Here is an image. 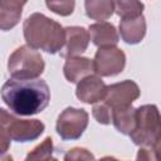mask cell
I'll use <instances>...</instances> for the list:
<instances>
[{"instance_id":"obj_1","label":"cell","mask_w":161,"mask_h":161,"mask_svg":"<svg viewBox=\"0 0 161 161\" xmlns=\"http://www.w3.org/2000/svg\"><path fill=\"white\" fill-rule=\"evenodd\" d=\"M3 102L19 116H33L44 111L50 101V89L43 79H8L1 89Z\"/></svg>"},{"instance_id":"obj_2","label":"cell","mask_w":161,"mask_h":161,"mask_svg":"<svg viewBox=\"0 0 161 161\" xmlns=\"http://www.w3.org/2000/svg\"><path fill=\"white\" fill-rule=\"evenodd\" d=\"M23 33L29 47L50 54L58 53L65 40L64 28L42 13H33L24 20Z\"/></svg>"},{"instance_id":"obj_3","label":"cell","mask_w":161,"mask_h":161,"mask_svg":"<svg viewBox=\"0 0 161 161\" xmlns=\"http://www.w3.org/2000/svg\"><path fill=\"white\" fill-rule=\"evenodd\" d=\"M137 146H155L161 141V117L156 104L136 108V126L128 135Z\"/></svg>"},{"instance_id":"obj_4","label":"cell","mask_w":161,"mask_h":161,"mask_svg":"<svg viewBox=\"0 0 161 161\" xmlns=\"http://www.w3.org/2000/svg\"><path fill=\"white\" fill-rule=\"evenodd\" d=\"M44 68L43 57L29 45L16 48L8 60V72L15 79H35L42 75Z\"/></svg>"},{"instance_id":"obj_5","label":"cell","mask_w":161,"mask_h":161,"mask_svg":"<svg viewBox=\"0 0 161 161\" xmlns=\"http://www.w3.org/2000/svg\"><path fill=\"white\" fill-rule=\"evenodd\" d=\"M0 128L16 142H30L39 138L45 126L39 119H20L9 111L0 108Z\"/></svg>"},{"instance_id":"obj_6","label":"cell","mask_w":161,"mask_h":161,"mask_svg":"<svg viewBox=\"0 0 161 161\" xmlns=\"http://www.w3.org/2000/svg\"><path fill=\"white\" fill-rule=\"evenodd\" d=\"M88 113L83 108L67 107L57 119L55 131L62 140H78L88 126Z\"/></svg>"},{"instance_id":"obj_7","label":"cell","mask_w":161,"mask_h":161,"mask_svg":"<svg viewBox=\"0 0 161 161\" xmlns=\"http://www.w3.org/2000/svg\"><path fill=\"white\" fill-rule=\"evenodd\" d=\"M126 65V54L114 47H101L93 59V72L99 77H113L119 74Z\"/></svg>"},{"instance_id":"obj_8","label":"cell","mask_w":161,"mask_h":161,"mask_svg":"<svg viewBox=\"0 0 161 161\" xmlns=\"http://www.w3.org/2000/svg\"><path fill=\"white\" fill-rule=\"evenodd\" d=\"M141 91L136 82L131 79H126L111 86H107L106 93L102 101L109 104L112 108L123 104H132L136 99H138Z\"/></svg>"},{"instance_id":"obj_9","label":"cell","mask_w":161,"mask_h":161,"mask_svg":"<svg viewBox=\"0 0 161 161\" xmlns=\"http://www.w3.org/2000/svg\"><path fill=\"white\" fill-rule=\"evenodd\" d=\"M65 40L59 50L60 57H75L84 53L89 44V33L83 26H67L64 28Z\"/></svg>"},{"instance_id":"obj_10","label":"cell","mask_w":161,"mask_h":161,"mask_svg":"<svg viewBox=\"0 0 161 161\" xmlns=\"http://www.w3.org/2000/svg\"><path fill=\"white\" fill-rule=\"evenodd\" d=\"M107 86L99 75H86L77 83L75 96L80 102L93 104L103 99Z\"/></svg>"},{"instance_id":"obj_11","label":"cell","mask_w":161,"mask_h":161,"mask_svg":"<svg viewBox=\"0 0 161 161\" xmlns=\"http://www.w3.org/2000/svg\"><path fill=\"white\" fill-rule=\"evenodd\" d=\"M119 34L125 43L138 44L146 35V19L143 15L119 20Z\"/></svg>"},{"instance_id":"obj_12","label":"cell","mask_w":161,"mask_h":161,"mask_svg":"<svg viewBox=\"0 0 161 161\" xmlns=\"http://www.w3.org/2000/svg\"><path fill=\"white\" fill-rule=\"evenodd\" d=\"M88 33H89V40H92V43L98 48L114 47L119 42V36L116 26L107 21H98L96 24L89 25Z\"/></svg>"},{"instance_id":"obj_13","label":"cell","mask_w":161,"mask_h":161,"mask_svg":"<svg viewBox=\"0 0 161 161\" xmlns=\"http://www.w3.org/2000/svg\"><path fill=\"white\" fill-rule=\"evenodd\" d=\"M63 73L69 83H78L82 78L93 73V59L79 55L68 57L63 67Z\"/></svg>"},{"instance_id":"obj_14","label":"cell","mask_w":161,"mask_h":161,"mask_svg":"<svg viewBox=\"0 0 161 161\" xmlns=\"http://www.w3.org/2000/svg\"><path fill=\"white\" fill-rule=\"evenodd\" d=\"M28 0H0V30L15 28L21 18L23 6Z\"/></svg>"},{"instance_id":"obj_15","label":"cell","mask_w":161,"mask_h":161,"mask_svg":"<svg viewBox=\"0 0 161 161\" xmlns=\"http://www.w3.org/2000/svg\"><path fill=\"white\" fill-rule=\"evenodd\" d=\"M112 123L122 135H130L136 126V108L132 104H123L112 108Z\"/></svg>"},{"instance_id":"obj_16","label":"cell","mask_w":161,"mask_h":161,"mask_svg":"<svg viewBox=\"0 0 161 161\" xmlns=\"http://www.w3.org/2000/svg\"><path fill=\"white\" fill-rule=\"evenodd\" d=\"M86 15L97 21L107 20L113 14L112 0H84Z\"/></svg>"},{"instance_id":"obj_17","label":"cell","mask_w":161,"mask_h":161,"mask_svg":"<svg viewBox=\"0 0 161 161\" xmlns=\"http://www.w3.org/2000/svg\"><path fill=\"white\" fill-rule=\"evenodd\" d=\"M113 13H116L121 19L140 16L143 13L145 5L140 0H112Z\"/></svg>"},{"instance_id":"obj_18","label":"cell","mask_w":161,"mask_h":161,"mask_svg":"<svg viewBox=\"0 0 161 161\" xmlns=\"http://www.w3.org/2000/svg\"><path fill=\"white\" fill-rule=\"evenodd\" d=\"M53 157V140L52 137H45L42 143L34 147L25 157L26 161L29 160H52Z\"/></svg>"},{"instance_id":"obj_19","label":"cell","mask_w":161,"mask_h":161,"mask_svg":"<svg viewBox=\"0 0 161 161\" xmlns=\"http://www.w3.org/2000/svg\"><path fill=\"white\" fill-rule=\"evenodd\" d=\"M47 8L57 15L69 16L75 8V0H45Z\"/></svg>"},{"instance_id":"obj_20","label":"cell","mask_w":161,"mask_h":161,"mask_svg":"<svg viewBox=\"0 0 161 161\" xmlns=\"http://www.w3.org/2000/svg\"><path fill=\"white\" fill-rule=\"evenodd\" d=\"M92 114L94 119L101 125H109L112 122V107L106 102L96 104L92 108Z\"/></svg>"},{"instance_id":"obj_21","label":"cell","mask_w":161,"mask_h":161,"mask_svg":"<svg viewBox=\"0 0 161 161\" xmlns=\"http://www.w3.org/2000/svg\"><path fill=\"white\" fill-rule=\"evenodd\" d=\"M65 161H78V160H94V156L84 147H73L64 155Z\"/></svg>"},{"instance_id":"obj_22","label":"cell","mask_w":161,"mask_h":161,"mask_svg":"<svg viewBox=\"0 0 161 161\" xmlns=\"http://www.w3.org/2000/svg\"><path fill=\"white\" fill-rule=\"evenodd\" d=\"M160 145L155 146H141L137 153V160H158Z\"/></svg>"},{"instance_id":"obj_23","label":"cell","mask_w":161,"mask_h":161,"mask_svg":"<svg viewBox=\"0 0 161 161\" xmlns=\"http://www.w3.org/2000/svg\"><path fill=\"white\" fill-rule=\"evenodd\" d=\"M10 137L5 133V131H3L0 128V160H5V158H11L8 155V151L10 148Z\"/></svg>"}]
</instances>
